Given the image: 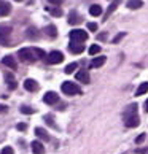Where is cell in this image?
<instances>
[{"mask_svg":"<svg viewBox=\"0 0 148 154\" xmlns=\"http://www.w3.org/2000/svg\"><path fill=\"white\" fill-rule=\"evenodd\" d=\"M124 124H126V127H137L140 124L139 116H137V105L135 103L128 106L126 111H124Z\"/></svg>","mask_w":148,"mask_h":154,"instance_id":"obj_1","label":"cell"},{"mask_svg":"<svg viewBox=\"0 0 148 154\" xmlns=\"http://www.w3.org/2000/svg\"><path fill=\"white\" fill-rule=\"evenodd\" d=\"M18 57L22 62H26V64H33V62L38 59L37 54H35V51H33V48H22V49H19Z\"/></svg>","mask_w":148,"mask_h":154,"instance_id":"obj_2","label":"cell"},{"mask_svg":"<svg viewBox=\"0 0 148 154\" xmlns=\"http://www.w3.org/2000/svg\"><path fill=\"white\" fill-rule=\"evenodd\" d=\"M61 89H62V92H64L65 95H77V94L81 92V89H80L78 84H75V83H70V81L62 83Z\"/></svg>","mask_w":148,"mask_h":154,"instance_id":"obj_3","label":"cell"},{"mask_svg":"<svg viewBox=\"0 0 148 154\" xmlns=\"http://www.w3.org/2000/svg\"><path fill=\"white\" fill-rule=\"evenodd\" d=\"M10 35H11V27L10 26H0V45L2 46H11Z\"/></svg>","mask_w":148,"mask_h":154,"instance_id":"obj_4","label":"cell"},{"mask_svg":"<svg viewBox=\"0 0 148 154\" xmlns=\"http://www.w3.org/2000/svg\"><path fill=\"white\" fill-rule=\"evenodd\" d=\"M88 40V32H84L81 29H73L70 32V42H77V43H83Z\"/></svg>","mask_w":148,"mask_h":154,"instance_id":"obj_5","label":"cell"},{"mask_svg":"<svg viewBox=\"0 0 148 154\" xmlns=\"http://www.w3.org/2000/svg\"><path fill=\"white\" fill-rule=\"evenodd\" d=\"M64 60V54L61 53V51H51L46 57V62L48 64H61V62Z\"/></svg>","mask_w":148,"mask_h":154,"instance_id":"obj_6","label":"cell"},{"mask_svg":"<svg viewBox=\"0 0 148 154\" xmlns=\"http://www.w3.org/2000/svg\"><path fill=\"white\" fill-rule=\"evenodd\" d=\"M58 100H59L58 94H56V92H51V91L43 95V102H45V103H48V105H54Z\"/></svg>","mask_w":148,"mask_h":154,"instance_id":"obj_7","label":"cell"},{"mask_svg":"<svg viewBox=\"0 0 148 154\" xmlns=\"http://www.w3.org/2000/svg\"><path fill=\"white\" fill-rule=\"evenodd\" d=\"M24 88H26V91H29V92H35V91H38V83L35 79L27 78L24 81Z\"/></svg>","mask_w":148,"mask_h":154,"instance_id":"obj_8","label":"cell"},{"mask_svg":"<svg viewBox=\"0 0 148 154\" xmlns=\"http://www.w3.org/2000/svg\"><path fill=\"white\" fill-rule=\"evenodd\" d=\"M75 78H77V81H81V83H84V84H88V83L91 81L89 73H88L86 70H80L77 75H75Z\"/></svg>","mask_w":148,"mask_h":154,"instance_id":"obj_9","label":"cell"},{"mask_svg":"<svg viewBox=\"0 0 148 154\" xmlns=\"http://www.w3.org/2000/svg\"><path fill=\"white\" fill-rule=\"evenodd\" d=\"M69 49L72 51L73 54H80V53H83V51H84V45H81V43H77V42H70V45H69Z\"/></svg>","mask_w":148,"mask_h":154,"instance_id":"obj_10","label":"cell"},{"mask_svg":"<svg viewBox=\"0 0 148 154\" xmlns=\"http://www.w3.org/2000/svg\"><path fill=\"white\" fill-rule=\"evenodd\" d=\"M2 64L7 65V67H10V68H13V70L18 67V64H16V60H14L13 56H5V57L2 59Z\"/></svg>","mask_w":148,"mask_h":154,"instance_id":"obj_11","label":"cell"},{"mask_svg":"<svg viewBox=\"0 0 148 154\" xmlns=\"http://www.w3.org/2000/svg\"><path fill=\"white\" fill-rule=\"evenodd\" d=\"M32 151L33 154H45V146L42 141H32Z\"/></svg>","mask_w":148,"mask_h":154,"instance_id":"obj_12","label":"cell"},{"mask_svg":"<svg viewBox=\"0 0 148 154\" xmlns=\"http://www.w3.org/2000/svg\"><path fill=\"white\" fill-rule=\"evenodd\" d=\"M81 16H80L77 11H72V13L69 14V24H72V26H77V24H80L81 22Z\"/></svg>","mask_w":148,"mask_h":154,"instance_id":"obj_13","label":"cell"},{"mask_svg":"<svg viewBox=\"0 0 148 154\" xmlns=\"http://www.w3.org/2000/svg\"><path fill=\"white\" fill-rule=\"evenodd\" d=\"M105 60H107V57H104V56H100V57H94L93 62H91V68H99V67H102V65L105 64Z\"/></svg>","mask_w":148,"mask_h":154,"instance_id":"obj_14","label":"cell"},{"mask_svg":"<svg viewBox=\"0 0 148 154\" xmlns=\"http://www.w3.org/2000/svg\"><path fill=\"white\" fill-rule=\"evenodd\" d=\"M35 134H37L38 138H42L43 141H48V140H49V135H48V132H46L45 129H42V127H37V129H35Z\"/></svg>","mask_w":148,"mask_h":154,"instance_id":"obj_15","label":"cell"},{"mask_svg":"<svg viewBox=\"0 0 148 154\" xmlns=\"http://www.w3.org/2000/svg\"><path fill=\"white\" fill-rule=\"evenodd\" d=\"M140 7H143V2H142V0H128V8L139 10Z\"/></svg>","mask_w":148,"mask_h":154,"instance_id":"obj_16","label":"cell"},{"mask_svg":"<svg viewBox=\"0 0 148 154\" xmlns=\"http://www.w3.org/2000/svg\"><path fill=\"white\" fill-rule=\"evenodd\" d=\"M119 3H121V0H113V2L110 3V7H109V10H107V13H105V19H107V18H110V14L116 10V7H118Z\"/></svg>","mask_w":148,"mask_h":154,"instance_id":"obj_17","label":"cell"},{"mask_svg":"<svg viewBox=\"0 0 148 154\" xmlns=\"http://www.w3.org/2000/svg\"><path fill=\"white\" fill-rule=\"evenodd\" d=\"M89 14L91 16H100L102 14L100 5H91V7H89Z\"/></svg>","mask_w":148,"mask_h":154,"instance_id":"obj_18","label":"cell"},{"mask_svg":"<svg viewBox=\"0 0 148 154\" xmlns=\"http://www.w3.org/2000/svg\"><path fill=\"white\" fill-rule=\"evenodd\" d=\"M148 92V81H145V83H142L140 86H139V89L135 91V95H143V94H146Z\"/></svg>","mask_w":148,"mask_h":154,"instance_id":"obj_19","label":"cell"},{"mask_svg":"<svg viewBox=\"0 0 148 154\" xmlns=\"http://www.w3.org/2000/svg\"><path fill=\"white\" fill-rule=\"evenodd\" d=\"M10 11H11L10 3H0V16H7Z\"/></svg>","mask_w":148,"mask_h":154,"instance_id":"obj_20","label":"cell"},{"mask_svg":"<svg viewBox=\"0 0 148 154\" xmlns=\"http://www.w3.org/2000/svg\"><path fill=\"white\" fill-rule=\"evenodd\" d=\"M45 32H46L49 37H56V33H58V29H56L54 26H51V24H49V26L45 27Z\"/></svg>","mask_w":148,"mask_h":154,"instance_id":"obj_21","label":"cell"},{"mask_svg":"<svg viewBox=\"0 0 148 154\" xmlns=\"http://www.w3.org/2000/svg\"><path fill=\"white\" fill-rule=\"evenodd\" d=\"M33 51H35V54H37V57L38 59H43V57H48V54L45 53L43 49H40V48H33Z\"/></svg>","mask_w":148,"mask_h":154,"instance_id":"obj_22","label":"cell"},{"mask_svg":"<svg viewBox=\"0 0 148 154\" xmlns=\"http://www.w3.org/2000/svg\"><path fill=\"white\" fill-rule=\"evenodd\" d=\"M75 68H77V64H75V62H72V64H69V65H67L65 67V73H67V75H69V73H73V72H75Z\"/></svg>","mask_w":148,"mask_h":154,"instance_id":"obj_23","label":"cell"},{"mask_svg":"<svg viewBox=\"0 0 148 154\" xmlns=\"http://www.w3.org/2000/svg\"><path fill=\"white\" fill-rule=\"evenodd\" d=\"M97 53H100V46H99V45H93V46L89 48V54L94 56V54H97Z\"/></svg>","mask_w":148,"mask_h":154,"instance_id":"obj_24","label":"cell"},{"mask_svg":"<svg viewBox=\"0 0 148 154\" xmlns=\"http://www.w3.org/2000/svg\"><path fill=\"white\" fill-rule=\"evenodd\" d=\"M7 79H8V88H10V89H14V88H16V83H14L13 76H11V75H7Z\"/></svg>","mask_w":148,"mask_h":154,"instance_id":"obj_25","label":"cell"},{"mask_svg":"<svg viewBox=\"0 0 148 154\" xmlns=\"http://www.w3.org/2000/svg\"><path fill=\"white\" fill-rule=\"evenodd\" d=\"M48 11H51V14H54V16H61L62 14V10L61 8H49L48 7Z\"/></svg>","mask_w":148,"mask_h":154,"instance_id":"obj_26","label":"cell"},{"mask_svg":"<svg viewBox=\"0 0 148 154\" xmlns=\"http://www.w3.org/2000/svg\"><path fill=\"white\" fill-rule=\"evenodd\" d=\"M27 37L37 38V37H38V33H37V30H35V29H33V27H32V29H27Z\"/></svg>","mask_w":148,"mask_h":154,"instance_id":"obj_27","label":"cell"},{"mask_svg":"<svg viewBox=\"0 0 148 154\" xmlns=\"http://www.w3.org/2000/svg\"><path fill=\"white\" fill-rule=\"evenodd\" d=\"M21 111L24 113V115H32V113L35 111V110H33V108H30V106H22Z\"/></svg>","mask_w":148,"mask_h":154,"instance_id":"obj_28","label":"cell"},{"mask_svg":"<svg viewBox=\"0 0 148 154\" xmlns=\"http://www.w3.org/2000/svg\"><path fill=\"white\" fill-rule=\"evenodd\" d=\"M0 154H13V148H11V146H5Z\"/></svg>","mask_w":148,"mask_h":154,"instance_id":"obj_29","label":"cell"},{"mask_svg":"<svg viewBox=\"0 0 148 154\" xmlns=\"http://www.w3.org/2000/svg\"><path fill=\"white\" fill-rule=\"evenodd\" d=\"M88 29L93 30V32H96V30H97V24H96V22H89V24H88Z\"/></svg>","mask_w":148,"mask_h":154,"instance_id":"obj_30","label":"cell"},{"mask_svg":"<svg viewBox=\"0 0 148 154\" xmlns=\"http://www.w3.org/2000/svg\"><path fill=\"white\" fill-rule=\"evenodd\" d=\"M124 35H126V33H124V32H121V33H118V35H116L115 38H113V43H118V42H119V40H121V38H123Z\"/></svg>","mask_w":148,"mask_h":154,"instance_id":"obj_31","label":"cell"},{"mask_svg":"<svg viewBox=\"0 0 148 154\" xmlns=\"http://www.w3.org/2000/svg\"><path fill=\"white\" fill-rule=\"evenodd\" d=\"M26 129H27V125H26L24 122H19V124H18V130H21V132H24Z\"/></svg>","mask_w":148,"mask_h":154,"instance_id":"obj_32","label":"cell"},{"mask_svg":"<svg viewBox=\"0 0 148 154\" xmlns=\"http://www.w3.org/2000/svg\"><path fill=\"white\" fill-rule=\"evenodd\" d=\"M45 121H46V124H49V125H54V122H53V118H51L49 115H48V116H45Z\"/></svg>","mask_w":148,"mask_h":154,"instance_id":"obj_33","label":"cell"},{"mask_svg":"<svg viewBox=\"0 0 148 154\" xmlns=\"http://www.w3.org/2000/svg\"><path fill=\"white\" fill-rule=\"evenodd\" d=\"M143 140H145V134H142V135H139L137 138H135V141H137V143H142Z\"/></svg>","mask_w":148,"mask_h":154,"instance_id":"obj_34","label":"cell"},{"mask_svg":"<svg viewBox=\"0 0 148 154\" xmlns=\"http://www.w3.org/2000/svg\"><path fill=\"white\" fill-rule=\"evenodd\" d=\"M7 111H8V106H5V105L0 103V113H7Z\"/></svg>","mask_w":148,"mask_h":154,"instance_id":"obj_35","label":"cell"},{"mask_svg":"<svg viewBox=\"0 0 148 154\" xmlns=\"http://www.w3.org/2000/svg\"><path fill=\"white\" fill-rule=\"evenodd\" d=\"M49 3H53V5H61L62 3V0H48Z\"/></svg>","mask_w":148,"mask_h":154,"instance_id":"obj_36","label":"cell"},{"mask_svg":"<svg viewBox=\"0 0 148 154\" xmlns=\"http://www.w3.org/2000/svg\"><path fill=\"white\" fill-rule=\"evenodd\" d=\"M105 38H107L105 33H100V35H99V40H105Z\"/></svg>","mask_w":148,"mask_h":154,"instance_id":"obj_37","label":"cell"},{"mask_svg":"<svg viewBox=\"0 0 148 154\" xmlns=\"http://www.w3.org/2000/svg\"><path fill=\"white\" fill-rule=\"evenodd\" d=\"M145 111H146V113H148V100H146V102H145Z\"/></svg>","mask_w":148,"mask_h":154,"instance_id":"obj_38","label":"cell"},{"mask_svg":"<svg viewBox=\"0 0 148 154\" xmlns=\"http://www.w3.org/2000/svg\"><path fill=\"white\" fill-rule=\"evenodd\" d=\"M14 2H22V0H14Z\"/></svg>","mask_w":148,"mask_h":154,"instance_id":"obj_39","label":"cell"}]
</instances>
